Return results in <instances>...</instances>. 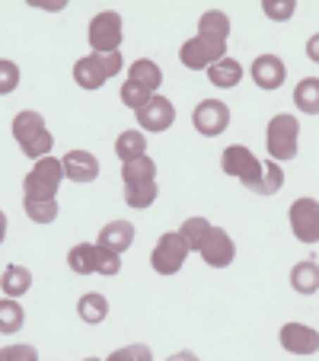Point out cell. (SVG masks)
Masks as SVG:
<instances>
[{
	"label": "cell",
	"mask_w": 319,
	"mask_h": 361,
	"mask_svg": "<svg viewBox=\"0 0 319 361\" xmlns=\"http://www.w3.org/2000/svg\"><path fill=\"white\" fill-rule=\"evenodd\" d=\"M10 131H13V141L20 144V150L26 154L29 160H32V164H35V160H42V157H51L55 137H51V131H48L42 112H32V109L16 112Z\"/></svg>",
	"instance_id": "obj_1"
},
{
	"label": "cell",
	"mask_w": 319,
	"mask_h": 361,
	"mask_svg": "<svg viewBox=\"0 0 319 361\" xmlns=\"http://www.w3.org/2000/svg\"><path fill=\"white\" fill-rule=\"evenodd\" d=\"M265 147H268V157H272L275 164H284V160L297 157V147H300L297 116L278 112V116L268 118V128H265Z\"/></svg>",
	"instance_id": "obj_2"
},
{
	"label": "cell",
	"mask_w": 319,
	"mask_h": 361,
	"mask_svg": "<svg viewBox=\"0 0 319 361\" xmlns=\"http://www.w3.org/2000/svg\"><path fill=\"white\" fill-rule=\"evenodd\" d=\"M64 183V166L58 157H42L32 164V170L23 179V198H35V202H51L58 198V189Z\"/></svg>",
	"instance_id": "obj_3"
},
{
	"label": "cell",
	"mask_w": 319,
	"mask_h": 361,
	"mask_svg": "<svg viewBox=\"0 0 319 361\" xmlns=\"http://www.w3.org/2000/svg\"><path fill=\"white\" fill-rule=\"evenodd\" d=\"M122 68H125L122 51L83 55L80 61H74V83L80 90H99V87H106V80H112L115 74H122Z\"/></svg>",
	"instance_id": "obj_4"
},
{
	"label": "cell",
	"mask_w": 319,
	"mask_h": 361,
	"mask_svg": "<svg viewBox=\"0 0 319 361\" xmlns=\"http://www.w3.org/2000/svg\"><path fill=\"white\" fill-rule=\"evenodd\" d=\"M220 170L230 179L243 183L249 192H258V183H262V173H265V160H258L246 144H230V147H224V154H220Z\"/></svg>",
	"instance_id": "obj_5"
},
{
	"label": "cell",
	"mask_w": 319,
	"mask_h": 361,
	"mask_svg": "<svg viewBox=\"0 0 319 361\" xmlns=\"http://www.w3.org/2000/svg\"><path fill=\"white\" fill-rule=\"evenodd\" d=\"M87 39H89V48H93V55L118 51V48H122V39H125L122 13H118V10H102V13H96L93 20H89Z\"/></svg>",
	"instance_id": "obj_6"
},
{
	"label": "cell",
	"mask_w": 319,
	"mask_h": 361,
	"mask_svg": "<svg viewBox=\"0 0 319 361\" xmlns=\"http://www.w3.org/2000/svg\"><path fill=\"white\" fill-rule=\"evenodd\" d=\"M189 243L182 240V233L179 231H166L160 233V240H156L154 252H150V269H154L156 275H176L179 269L185 266V259H189Z\"/></svg>",
	"instance_id": "obj_7"
},
{
	"label": "cell",
	"mask_w": 319,
	"mask_h": 361,
	"mask_svg": "<svg viewBox=\"0 0 319 361\" xmlns=\"http://www.w3.org/2000/svg\"><path fill=\"white\" fill-rule=\"evenodd\" d=\"M287 224H291V233L306 246L319 243V202L310 195H300L291 202L287 208Z\"/></svg>",
	"instance_id": "obj_8"
},
{
	"label": "cell",
	"mask_w": 319,
	"mask_h": 361,
	"mask_svg": "<svg viewBox=\"0 0 319 361\" xmlns=\"http://www.w3.org/2000/svg\"><path fill=\"white\" fill-rule=\"evenodd\" d=\"M220 58H227V42H214V39H204V35H192L179 48V61L189 71H208Z\"/></svg>",
	"instance_id": "obj_9"
},
{
	"label": "cell",
	"mask_w": 319,
	"mask_h": 361,
	"mask_svg": "<svg viewBox=\"0 0 319 361\" xmlns=\"http://www.w3.org/2000/svg\"><path fill=\"white\" fill-rule=\"evenodd\" d=\"M192 125L201 137H218L227 131L230 125V109H227L224 99H201L192 112Z\"/></svg>",
	"instance_id": "obj_10"
},
{
	"label": "cell",
	"mask_w": 319,
	"mask_h": 361,
	"mask_svg": "<svg viewBox=\"0 0 319 361\" xmlns=\"http://www.w3.org/2000/svg\"><path fill=\"white\" fill-rule=\"evenodd\" d=\"M198 256H201L204 266H211V269H227L233 259H237V243H233V237L224 231V227L211 224L204 243L198 246Z\"/></svg>",
	"instance_id": "obj_11"
},
{
	"label": "cell",
	"mask_w": 319,
	"mask_h": 361,
	"mask_svg": "<svg viewBox=\"0 0 319 361\" xmlns=\"http://www.w3.org/2000/svg\"><path fill=\"white\" fill-rule=\"evenodd\" d=\"M173 122H176V106L160 93H154L147 99V106L137 109V125H141V131H150V135H163V131H170Z\"/></svg>",
	"instance_id": "obj_12"
},
{
	"label": "cell",
	"mask_w": 319,
	"mask_h": 361,
	"mask_svg": "<svg viewBox=\"0 0 319 361\" xmlns=\"http://www.w3.org/2000/svg\"><path fill=\"white\" fill-rule=\"evenodd\" d=\"M61 166H64V179H70L77 185H89L99 179V160L89 150H80V147L68 150L61 157Z\"/></svg>",
	"instance_id": "obj_13"
},
{
	"label": "cell",
	"mask_w": 319,
	"mask_h": 361,
	"mask_svg": "<svg viewBox=\"0 0 319 361\" xmlns=\"http://www.w3.org/2000/svg\"><path fill=\"white\" fill-rule=\"evenodd\" d=\"M278 342L291 355H316L319 352V333L306 323H284L278 329Z\"/></svg>",
	"instance_id": "obj_14"
},
{
	"label": "cell",
	"mask_w": 319,
	"mask_h": 361,
	"mask_svg": "<svg viewBox=\"0 0 319 361\" xmlns=\"http://www.w3.org/2000/svg\"><path fill=\"white\" fill-rule=\"evenodd\" d=\"M249 77L256 80L258 90H278L287 80V68L278 55H258L249 68Z\"/></svg>",
	"instance_id": "obj_15"
},
{
	"label": "cell",
	"mask_w": 319,
	"mask_h": 361,
	"mask_svg": "<svg viewBox=\"0 0 319 361\" xmlns=\"http://www.w3.org/2000/svg\"><path fill=\"white\" fill-rule=\"evenodd\" d=\"M135 224L131 221H109V224L99 231V237H96V246H102V250H109V252H118L122 256L125 250H131L135 246Z\"/></svg>",
	"instance_id": "obj_16"
},
{
	"label": "cell",
	"mask_w": 319,
	"mask_h": 361,
	"mask_svg": "<svg viewBox=\"0 0 319 361\" xmlns=\"http://www.w3.org/2000/svg\"><path fill=\"white\" fill-rule=\"evenodd\" d=\"M99 256L102 250L96 243H77L68 252V266L74 275H99Z\"/></svg>",
	"instance_id": "obj_17"
},
{
	"label": "cell",
	"mask_w": 319,
	"mask_h": 361,
	"mask_svg": "<svg viewBox=\"0 0 319 361\" xmlns=\"http://www.w3.org/2000/svg\"><path fill=\"white\" fill-rule=\"evenodd\" d=\"M29 288H32V272H29L26 266L13 262V266L4 269V275H0V291H4V298L20 300L23 294H29Z\"/></svg>",
	"instance_id": "obj_18"
},
{
	"label": "cell",
	"mask_w": 319,
	"mask_h": 361,
	"mask_svg": "<svg viewBox=\"0 0 319 361\" xmlns=\"http://www.w3.org/2000/svg\"><path fill=\"white\" fill-rule=\"evenodd\" d=\"M208 80L214 83V87L220 90H237L239 80H243V64L237 61V58H220L218 64H211L208 68Z\"/></svg>",
	"instance_id": "obj_19"
},
{
	"label": "cell",
	"mask_w": 319,
	"mask_h": 361,
	"mask_svg": "<svg viewBox=\"0 0 319 361\" xmlns=\"http://www.w3.org/2000/svg\"><path fill=\"white\" fill-rule=\"evenodd\" d=\"M291 288L304 298H313L319 291V262L313 259H300L297 266L291 269Z\"/></svg>",
	"instance_id": "obj_20"
},
{
	"label": "cell",
	"mask_w": 319,
	"mask_h": 361,
	"mask_svg": "<svg viewBox=\"0 0 319 361\" xmlns=\"http://www.w3.org/2000/svg\"><path fill=\"white\" fill-rule=\"evenodd\" d=\"M77 317H80L83 323H89V326H99V323L109 317V300H106V294L87 291L77 300Z\"/></svg>",
	"instance_id": "obj_21"
},
{
	"label": "cell",
	"mask_w": 319,
	"mask_h": 361,
	"mask_svg": "<svg viewBox=\"0 0 319 361\" xmlns=\"http://www.w3.org/2000/svg\"><path fill=\"white\" fill-rule=\"evenodd\" d=\"M230 16L224 10H204L201 20H198V35L204 39H214V42H227L230 39Z\"/></svg>",
	"instance_id": "obj_22"
},
{
	"label": "cell",
	"mask_w": 319,
	"mask_h": 361,
	"mask_svg": "<svg viewBox=\"0 0 319 361\" xmlns=\"http://www.w3.org/2000/svg\"><path fill=\"white\" fill-rule=\"evenodd\" d=\"M147 154V135H144L141 128H128V131H122V135L115 137V157L122 160V164H128V160H135V157H144Z\"/></svg>",
	"instance_id": "obj_23"
},
{
	"label": "cell",
	"mask_w": 319,
	"mask_h": 361,
	"mask_svg": "<svg viewBox=\"0 0 319 361\" xmlns=\"http://www.w3.org/2000/svg\"><path fill=\"white\" fill-rule=\"evenodd\" d=\"M128 80L141 83L144 90L156 93V90H160V83H163V71H160V64H156V61H150V58H137V61L128 68Z\"/></svg>",
	"instance_id": "obj_24"
},
{
	"label": "cell",
	"mask_w": 319,
	"mask_h": 361,
	"mask_svg": "<svg viewBox=\"0 0 319 361\" xmlns=\"http://www.w3.org/2000/svg\"><path fill=\"white\" fill-rule=\"evenodd\" d=\"M294 106L304 116H319V77H304L294 87Z\"/></svg>",
	"instance_id": "obj_25"
},
{
	"label": "cell",
	"mask_w": 319,
	"mask_h": 361,
	"mask_svg": "<svg viewBox=\"0 0 319 361\" xmlns=\"http://www.w3.org/2000/svg\"><path fill=\"white\" fill-rule=\"evenodd\" d=\"M122 183L131 185V183H156V164L154 157H135L128 164H122Z\"/></svg>",
	"instance_id": "obj_26"
},
{
	"label": "cell",
	"mask_w": 319,
	"mask_h": 361,
	"mask_svg": "<svg viewBox=\"0 0 319 361\" xmlns=\"http://www.w3.org/2000/svg\"><path fill=\"white\" fill-rule=\"evenodd\" d=\"M26 323V310H23L20 300L13 298H0V333L4 336H13L23 329Z\"/></svg>",
	"instance_id": "obj_27"
},
{
	"label": "cell",
	"mask_w": 319,
	"mask_h": 361,
	"mask_svg": "<svg viewBox=\"0 0 319 361\" xmlns=\"http://www.w3.org/2000/svg\"><path fill=\"white\" fill-rule=\"evenodd\" d=\"M156 183H131L125 185V204L128 208H135V212H144V208H150V204L156 202Z\"/></svg>",
	"instance_id": "obj_28"
},
{
	"label": "cell",
	"mask_w": 319,
	"mask_h": 361,
	"mask_svg": "<svg viewBox=\"0 0 319 361\" xmlns=\"http://www.w3.org/2000/svg\"><path fill=\"white\" fill-rule=\"evenodd\" d=\"M23 208H26V218L32 221V224H51V221H58V212H61L58 198H51V202H35V198H23Z\"/></svg>",
	"instance_id": "obj_29"
},
{
	"label": "cell",
	"mask_w": 319,
	"mask_h": 361,
	"mask_svg": "<svg viewBox=\"0 0 319 361\" xmlns=\"http://www.w3.org/2000/svg\"><path fill=\"white\" fill-rule=\"evenodd\" d=\"M281 185H284V170H281V164L265 160V173H262V183H258L256 195L272 198V195H278V192H281Z\"/></svg>",
	"instance_id": "obj_30"
},
{
	"label": "cell",
	"mask_w": 319,
	"mask_h": 361,
	"mask_svg": "<svg viewBox=\"0 0 319 361\" xmlns=\"http://www.w3.org/2000/svg\"><path fill=\"white\" fill-rule=\"evenodd\" d=\"M208 231H211V221H208V218H185V224L179 227L182 240L189 243V250H195V252H198V246L204 243Z\"/></svg>",
	"instance_id": "obj_31"
},
{
	"label": "cell",
	"mask_w": 319,
	"mask_h": 361,
	"mask_svg": "<svg viewBox=\"0 0 319 361\" xmlns=\"http://www.w3.org/2000/svg\"><path fill=\"white\" fill-rule=\"evenodd\" d=\"M150 90H144L141 83H135V80H125L122 83V90H118V99H122V106H128V109H144L147 106V99H150Z\"/></svg>",
	"instance_id": "obj_32"
},
{
	"label": "cell",
	"mask_w": 319,
	"mask_h": 361,
	"mask_svg": "<svg viewBox=\"0 0 319 361\" xmlns=\"http://www.w3.org/2000/svg\"><path fill=\"white\" fill-rule=\"evenodd\" d=\"M262 13L272 23H291L297 13V4L294 0H262Z\"/></svg>",
	"instance_id": "obj_33"
},
{
	"label": "cell",
	"mask_w": 319,
	"mask_h": 361,
	"mask_svg": "<svg viewBox=\"0 0 319 361\" xmlns=\"http://www.w3.org/2000/svg\"><path fill=\"white\" fill-rule=\"evenodd\" d=\"M102 361H154V352H150V345H144V342H131V345L115 348L109 358H102Z\"/></svg>",
	"instance_id": "obj_34"
},
{
	"label": "cell",
	"mask_w": 319,
	"mask_h": 361,
	"mask_svg": "<svg viewBox=\"0 0 319 361\" xmlns=\"http://www.w3.org/2000/svg\"><path fill=\"white\" fill-rule=\"evenodd\" d=\"M20 64L10 61V58H0V96H10L16 93V87H20Z\"/></svg>",
	"instance_id": "obj_35"
},
{
	"label": "cell",
	"mask_w": 319,
	"mask_h": 361,
	"mask_svg": "<svg viewBox=\"0 0 319 361\" xmlns=\"http://www.w3.org/2000/svg\"><path fill=\"white\" fill-rule=\"evenodd\" d=\"M0 361H39V348L29 342H13L0 348Z\"/></svg>",
	"instance_id": "obj_36"
},
{
	"label": "cell",
	"mask_w": 319,
	"mask_h": 361,
	"mask_svg": "<svg viewBox=\"0 0 319 361\" xmlns=\"http://www.w3.org/2000/svg\"><path fill=\"white\" fill-rule=\"evenodd\" d=\"M29 7L48 10V13H61V10L68 7V0H29Z\"/></svg>",
	"instance_id": "obj_37"
},
{
	"label": "cell",
	"mask_w": 319,
	"mask_h": 361,
	"mask_svg": "<svg viewBox=\"0 0 319 361\" xmlns=\"http://www.w3.org/2000/svg\"><path fill=\"white\" fill-rule=\"evenodd\" d=\"M306 58H310L313 64H319V32L306 39Z\"/></svg>",
	"instance_id": "obj_38"
},
{
	"label": "cell",
	"mask_w": 319,
	"mask_h": 361,
	"mask_svg": "<svg viewBox=\"0 0 319 361\" xmlns=\"http://www.w3.org/2000/svg\"><path fill=\"white\" fill-rule=\"evenodd\" d=\"M166 361H201L195 352H189V348H182V352H173Z\"/></svg>",
	"instance_id": "obj_39"
},
{
	"label": "cell",
	"mask_w": 319,
	"mask_h": 361,
	"mask_svg": "<svg viewBox=\"0 0 319 361\" xmlns=\"http://www.w3.org/2000/svg\"><path fill=\"white\" fill-rule=\"evenodd\" d=\"M7 240V214H4V208H0V243Z\"/></svg>",
	"instance_id": "obj_40"
},
{
	"label": "cell",
	"mask_w": 319,
	"mask_h": 361,
	"mask_svg": "<svg viewBox=\"0 0 319 361\" xmlns=\"http://www.w3.org/2000/svg\"><path fill=\"white\" fill-rule=\"evenodd\" d=\"M83 361H102V358H83Z\"/></svg>",
	"instance_id": "obj_41"
}]
</instances>
